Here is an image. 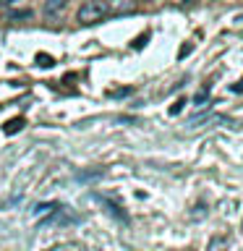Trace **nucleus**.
<instances>
[{
    "label": "nucleus",
    "instance_id": "1",
    "mask_svg": "<svg viewBox=\"0 0 243 251\" xmlns=\"http://www.w3.org/2000/svg\"><path fill=\"white\" fill-rule=\"evenodd\" d=\"M107 13H110V5L105 3V0H86V3L78 8L76 19L81 24H97V21L105 19Z\"/></svg>",
    "mask_w": 243,
    "mask_h": 251
},
{
    "label": "nucleus",
    "instance_id": "4",
    "mask_svg": "<svg viewBox=\"0 0 243 251\" xmlns=\"http://www.w3.org/2000/svg\"><path fill=\"white\" fill-rule=\"evenodd\" d=\"M24 123H26L24 118H11V121L3 126V131H5V133H19V131L24 128Z\"/></svg>",
    "mask_w": 243,
    "mask_h": 251
},
{
    "label": "nucleus",
    "instance_id": "3",
    "mask_svg": "<svg viewBox=\"0 0 243 251\" xmlns=\"http://www.w3.org/2000/svg\"><path fill=\"white\" fill-rule=\"evenodd\" d=\"M227 246H230V241H227V235H215V238L209 241L207 251H227Z\"/></svg>",
    "mask_w": 243,
    "mask_h": 251
},
{
    "label": "nucleus",
    "instance_id": "6",
    "mask_svg": "<svg viewBox=\"0 0 243 251\" xmlns=\"http://www.w3.org/2000/svg\"><path fill=\"white\" fill-rule=\"evenodd\" d=\"M183 105H186V100H178V102H175V105H172V107H170V115H178V113H180V110H183Z\"/></svg>",
    "mask_w": 243,
    "mask_h": 251
},
{
    "label": "nucleus",
    "instance_id": "9",
    "mask_svg": "<svg viewBox=\"0 0 243 251\" xmlns=\"http://www.w3.org/2000/svg\"><path fill=\"white\" fill-rule=\"evenodd\" d=\"M233 89H235V92H243V81H241L238 86H233Z\"/></svg>",
    "mask_w": 243,
    "mask_h": 251
},
{
    "label": "nucleus",
    "instance_id": "2",
    "mask_svg": "<svg viewBox=\"0 0 243 251\" xmlns=\"http://www.w3.org/2000/svg\"><path fill=\"white\" fill-rule=\"evenodd\" d=\"M71 0H45V16L47 19H55V16H60L63 11L68 8Z\"/></svg>",
    "mask_w": 243,
    "mask_h": 251
},
{
    "label": "nucleus",
    "instance_id": "8",
    "mask_svg": "<svg viewBox=\"0 0 243 251\" xmlns=\"http://www.w3.org/2000/svg\"><path fill=\"white\" fill-rule=\"evenodd\" d=\"M3 5H16V3H21V0H0Z\"/></svg>",
    "mask_w": 243,
    "mask_h": 251
},
{
    "label": "nucleus",
    "instance_id": "7",
    "mask_svg": "<svg viewBox=\"0 0 243 251\" xmlns=\"http://www.w3.org/2000/svg\"><path fill=\"white\" fill-rule=\"evenodd\" d=\"M11 19L16 21V19H31V11H16V13H11Z\"/></svg>",
    "mask_w": 243,
    "mask_h": 251
},
{
    "label": "nucleus",
    "instance_id": "5",
    "mask_svg": "<svg viewBox=\"0 0 243 251\" xmlns=\"http://www.w3.org/2000/svg\"><path fill=\"white\" fill-rule=\"evenodd\" d=\"M37 63H39L42 68H52V66H55V60L50 58V55H45V52H39V55H37Z\"/></svg>",
    "mask_w": 243,
    "mask_h": 251
}]
</instances>
